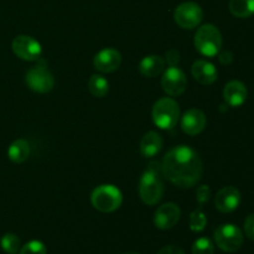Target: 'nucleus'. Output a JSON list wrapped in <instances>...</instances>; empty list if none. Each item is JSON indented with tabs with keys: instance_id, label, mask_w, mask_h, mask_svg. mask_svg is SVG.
Returning <instances> with one entry per match:
<instances>
[{
	"instance_id": "4",
	"label": "nucleus",
	"mask_w": 254,
	"mask_h": 254,
	"mask_svg": "<svg viewBox=\"0 0 254 254\" xmlns=\"http://www.w3.org/2000/svg\"><path fill=\"white\" fill-rule=\"evenodd\" d=\"M151 116L156 127L160 129H173L180 117V107L175 99L164 97L155 102Z\"/></svg>"
},
{
	"instance_id": "21",
	"label": "nucleus",
	"mask_w": 254,
	"mask_h": 254,
	"mask_svg": "<svg viewBox=\"0 0 254 254\" xmlns=\"http://www.w3.org/2000/svg\"><path fill=\"white\" fill-rule=\"evenodd\" d=\"M88 88L89 92H91L94 97L102 98V97H104L108 93L109 83L102 74H93V76L89 78Z\"/></svg>"
},
{
	"instance_id": "2",
	"label": "nucleus",
	"mask_w": 254,
	"mask_h": 254,
	"mask_svg": "<svg viewBox=\"0 0 254 254\" xmlns=\"http://www.w3.org/2000/svg\"><path fill=\"white\" fill-rule=\"evenodd\" d=\"M161 175V165L156 161L149 164L148 169L141 175L139 183V195L146 205H155L163 197L164 183Z\"/></svg>"
},
{
	"instance_id": "7",
	"label": "nucleus",
	"mask_w": 254,
	"mask_h": 254,
	"mask_svg": "<svg viewBox=\"0 0 254 254\" xmlns=\"http://www.w3.org/2000/svg\"><path fill=\"white\" fill-rule=\"evenodd\" d=\"M25 83L32 91L37 93H47L55 86V78L46 66L37 64L31 67L25 74Z\"/></svg>"
},
{
	"instance_id": "11",
	"label": "nucleus",
	"mask_w": 254,
	"mask_h": 254,
	"mask_svg": "<svg viewBox=\"0 0 254 254\" xmlns=\"http://www.w3.org/2000/svg\"><path fill=\"white\" fill-rule=\"evenodd\" d=\"M180 207L176 203L166 202L156 210L155 216H154V225L159 230H170L174 226H176V223L180 220Z\"/></svg>"
},
{
	"instance_id": "30",
	"label": "nucleus",
	"mask_w": 254,
	"mask_h": 254,
	"mask_svg": "<svg viewBox=\"0 0 254 254\" xmlns=\"http://www.w3.org/2000/svg\"><path fill=\"white\" fill-rule=\"evenodd\" d=\"M218 60L222 64H230L233 61V55L230 51H222L218 55Z\"/></svg>"
},
{
	"instance_id": "13",
	"label": "nucleus",
	"mask_w": 254,
	"mask_h": 254,
	"mask_svg": "<svg viewBox=\"0 0 254 254\" xmlns=\"http://www.w3.org/2000/svg\"><path fill=\"white\" fill-rule=\"evenodd\" d=\"M122 64V55L121 52L114 49H106L99 51L94 56L93 64L94 68L99 72H113L119 68Z\"/></svg>"
},
{
	"instance_id": "28",
	"label": "nucleus",
	"mask_w": 254,
	"mask_h": 254,
	"mask_svg": "<svg viewBox=\"0 0 254 254\" xmlns=\"http://www.w3.org/2000/svg\"><path fill=\"white\" fill-rule=\"evenodd\" d=\"M245 232L250 240L254 241V213L248 216L245 221Z\"/></svg>"
},
{
	"instance_id": "18",
	"label": "nucleus",
	"mask_w": 254,
	"mask_h": 254,
	"mask_svg": "<svg viewBox=\"0 0 254 254\" xmlns=\"http://www.w3.org/2000/svg\"><path fill=\"white\" fill-rule=\"evenodd\" d=\"M163 148V138L156 131H148L140 141V153L145 158H153L160 153Z\"/></svg>"
},
{
	"instance_id": "26",
	"label": "nucleus",
	"mask_w": 254,
	"mask_h": 254,
	"mask_svg": "<svg viewBox=\"0 0 254 254\" xmlns=\"http://www.w3.org/2000/svg\"><path fill=\"white\" fill-rule=\"evenodd\" d=\"M210 196H211V190L207 185L200 186V188L197 189V191H196V198H197L200 206H202L203 203L207 202Z\"/></svg>"
},
{
	"instance_id": "17",
	"label": "nucleus",
	"mask_w": 254,
	"mask_h": 254,
	"mask_svg": "<svg viewBox=\"0 0 254 254\" xmlns=\"http://www.w3.org/2000/svg\"><path fill=\"white\" fill-rule=\"evenodd\" d=\"M164 67H165V60L163 57L158 55H150L141 60L139 64V71L144 77L154 78L164 71Z\"/></svg>"
},
{
	"instance_id": "29",
	"label": "nucleus",
	"mask_w": 254,
	"mask_h": 254,
	"mask_svg": "<svg viewBox=\"0 0 254 254\" xmlns=\"http://www.w3.org/2000/svg\"><path fill=\"white\" fill-rule=\"evenodd\" d=\"M158 254H185V252L178 246H166L163 250L159 251Z\"/></svg>"
},
{
	"instance_id": "31",
	"label": "nucleus",
	"mask_w": 254,
	"mask_h": 254,
	"mask_svg": "<svg viewBox=\"0 0 254 254\" xmlns=\"http://www.w3.org/2000/svg\"><path fill=\"white\" fill-rule=\"evenodd\" d=\"M124 254H140V253H136V252H127V253H124Z\"/></svg>"
},
{
	"instance_id": "9",
	"label": "nucleus",
	"mask_w": 254,
	"mask_h": 254,
	"mask_svg": "<svg viewBox=\"0 0 254 254\" xmlns=\"http://www.w3.org/2000/svg\"><path fill=\"white\" fill-rule=\"evenodd\" d=\"M11 47L14 54L24 61H37L42 54L40 42L27 35H19L15 37Z\"/></svg>"
},
{
	"instance_id": "27",
	"label": "nucleus",
	"mask_w": 254,
	"mask_h": 254,
	"mask_svg": "<svg viewBox=\"0 0 254 254\" xmlns=\"http://www.w3.org/2000/svg\"><path fill=\"white\" fill-rule=\"evenodd\" d=\"M166 61H168L169 66L170 67H176L180 62V54H179L178 50L171 49L166 52Z\"/></svg>"
},
{
	"instance_id": "24",
	"label": "nucleus",
	"mask_w": 254,
	"mask_h": 254,
	"mask_svg": "<svg viewBox=\"0 0 254 254\" xmlns=\"http://www.w3.org/2000/svg\"><path fill=\"white\" fill-rule=\"evenodd\" d=\"M215 246L210 238H198L192 245V254H213Z\"/></svg>"
},
{
	"instance_id": "23",
	"label": "nucleus",
	"mask_w": 254,
	"mask_h": 254,
	"mask_svg": "<svg viewBox=\"0 0 254 254\" xmlns=\"http://www.w3.org/2000/svg\"><path fill=\"white\" fill-rule=\"evenodd\" d=\"M206 225H207V217L205 213L198 208V210L193 211L190 215V228L193 232H201L205 230Z\"/></svg>"
},
{
	"instance_id": "22",
	"label": "nucleus",
	"mask_w": 254,
	"mask_h": 254,
	"mask_svg": "<svg viewBox=\"0 0 254 254\" xmlns=\"http://www.w3.org/2000/svg\"><path fill=\"white\" fill-rule=\"evenodd\" d=\"M0 245L7 254H16L20 251V240L14 233H6L2 236Z\"/></svg>"
},
{
	"instance_id": "14",
	"label": "nucleus",
	"mask_w": 254,
	"mask_h": 254,
	"mask_svg": "<svg viewBox=\"0 0 254 254\" xmlns=\"http://www.w3.org/2000/svg\"><path fill=\"white\" fill-rule=\"evenodd\" d=\"M207 119L206 114L197 108L189 109L181 118V128L189 135H197L205 129Z\"/></svg>"
},
{
	"instance_id": "5",
	"label": "nucleus",
	"mask_w": 254,
	"mask_h": 254,
	"mask_svg": "<svg viewBox=\"0 0 254 254\" xmlns=\"http://www.w3.org/2000/svg\"><path fill=\"white\" fill-rule=\"evenodd\" d=\"M91 202L96 210L101 212H114L121 207L123 196L121 190L113 185H101L93 190Z\"/></svg>"
},
{
	"instance_id": "6",
	"label": "nucleus",
	"mask_w": 254,
	"mask_h": 254,
	"mask_svg": "<svg viewBox=\"0 0 254 254\" xmlns=\"http://www.w3.org/2000/svg\"><path fill=\"white\" fill-rule=\"evenodd\" d=\"M216 245L223 252L232 253L240 250L243 245L242 231L235 225H221L215 231Z\"/></svg>"
},
{
	"instance_id": "16",
	"label": "nucleus",
	"mask_w": 254,
	"mask_h": 254,
	"mask_svg": "<svg viewBox=\"0 0 254 254\" xmlns=\"http://www.w3.org/2000/svg\"><path fill=\"white\" fill-rule=\"evenodd\" d=\"M193 78L201 84H212L217 79V69L211 62L205 60H197L193 62L192 68H191Z\"/></svg>"
},
{
	"instance_id": "8",
	"label": "nucleus",
	"mask_w": 254,
	"mask_h": 254,
	"mask_svg": "<svg viewBox=\"0 0 254 254\" xmlns=\"http://www.w3.org/2000/svg\"><path fill=\"white\" fill-rule=\"evenodd\" d=\"M176 24L183 29H193L198 26L203 19V11L198 4L193 1L183 2L174 12Z\"/></svg>"
},
{
	"instance_id": "3",
	"label": "nucleus",
	"mask_w": 254,
	"mask_h": 254,
	"mask_svg": "<svg viewBox=\"0 0 254 254\" xmlns=\"http://www.w3.org/2000/svg\"><path fill=\"white\" fill-rule=\"evenodd\" d=\"M193 44L201 55L213 57L220 54L222 49V35L215 25L205 24L196 31Z\"/></svg>"
},
{
	"instance_id": "19",
	"label": "nucleus",
	"mask_w": 254,
	"mask_h": 254,
	"mask_svg": "<svg viewBox=\"0 0 254 254\" xmlns=\"http://www.w3.org/2000/svg\"><path fill=\"white\" fill-rule=\"evenodd\" d=\"M7 156H9V159L12 163H24L30 156V144L25 139H17L9 146Z\"/></svg>"
},
{
	"instance_id": "12",
	"label": "nucleus",
	"mask_w": 254,
	"mask_h": 254,
	"mask_svg": "<svg viewBox=\"0 0 254 254\" xmlns=\"http://www.w3.org/2000/svg\"><path fill=\"white\" fill-rule=\"evenodd\" d=\"M241 200V192L238 189L233 188V186H226V188L221 189L217 192L215 197V206L220 212L230 213L237 210L240 206Z\"/></svg>"
},
{
	"instance_id": "20",
	"label": "nucleus",
	"mask_w": 254,
	"mask_h": 254,
	"mask_svg": "<svg viewBox=\"0 0 254 254\" xmlns=\"http://www.w3.org/2000/svg\"><path fill=\"white\" fill-rule=\"evenodd\" d=\"M230 11L233 16L247 19L254 15V0H230Z\"/></svg>"
},
{
	"instance_id": "10",
	"label": "nucleus",
	"mask_w": 254,
	"mask_h": 254,
	"mask_svg": "<svg viewBox=\"0 0 254 254\" xmlns=\"http://www.w3.org/2000/svg\"><path fill=\"white\" fill-rule=\"evenodd\" d=\"M161 86L169 96L178 97L185 92L186 87H188V78L178 66L169 67L163 74Z\"/></svg>"
},
{
	"instance_id": "25",
	"label": "nucleus",
	"mask_w": 254,
	"mask_h": 254,
	"mask_svg": "<svg viewBox=\"0 0 254 254\" xmlns=\"http://www.w3.org/2000/svg\"><path fill=\"white\" fill-rule=\"evenodd\" d=\"M19 254H47V250L40 241H30L19 251Z\"/></svg>"
},
{
	"instance_id": "15",
	"label": "nucleus",
	"mask_w": 254,
	"mask_h": 254,
	"mask_svg": "<svg viewBox=\"0 0 254 254\" xmlns=\"http://www.w3.org/2000/svg\"><path fill=\"white\" fill-rule=\"evenodd\" d=\"M248 97V89L241 81H231L223 88V99L226 104L233 108L241 107Z\"/></svg>"
},
{
	"instance_id": "1",
	"label": "nucleus",
	"mask_w": 254,
	"mask_h": 254,
	"mask_svg": "<svg viewBox=\"0 0 254 254\" xmlns=\"http://www.w3.org/2000/svg\"><path fill=\"white\" fill-rule=\"evenodd\" d=\"M161 173L166 180L178 188L190 189L202 178V161L190 146L179 145L169 150L164 156Z\"/></svg>"
}]
</instances>
